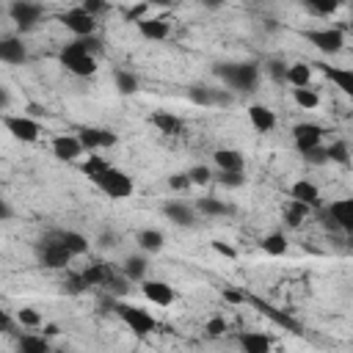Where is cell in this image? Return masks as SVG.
Instances as JSON below:
<instances>
[{
    "instance_id": "cell-41",
    "label": "cell",
    "mask_w": 353,
    "mask_h": 353,
    "mask_svg": "<svg viewBox=\"0 0 353 353\" xmlns=\"http://www.w3.org/2000/svg\"><path fill=\"white\" fill-rule=\"evenodd\" d=\"M188 176H190V185H210L215 174H212V168H210V165L196 163V165H190V168H188Z\"/></svg>"
},
{
    "instance_id": "cell-24",
    "label": "cell",
    "mask_w": 353,
    "mask_h": 353,
    "mask_svg": "<svg viewBox=\"0 0 353 353\" xmlns=\"http://www.w3.org/2000/svg\"><path fill=\"white\" fill-rule=\"evenodd\" d=\"M237 342H240V353H270L273 350V339L262 331H243Z\"/></svg>"
},
{
    "instance_id": "cell-38",
    "label": "cell",
    "mask_w": 353,
    "mask_h": 353,
    "mask_svg": "<svg viewBox=\"0 0 353 353\" xmlns=\"http://www.w3.org/2000/svg\"><path fill=\"white\" fill-rule=\"evenodd\" d=\"M17 323H19V328H41L44 325V317L33 306H22L17 312Z\"/></svg>"
},
{
    "instance_id": "cell-50",
    "label": "cell",
    "mask_w": 353,
    "mask_h": 353,
    "mask_svg": "<svg viewBox=\"0 0 353 353\" xmlns=\"http://www.w3.org/2000/svg\"><path fill=\"white\" fill-rule=\"evenodd\" d=\"M80 6H83V8H85V11H88V14L94 17V19H97V14H102V11H108V6H105L102 0H83Z\"/></svg>"
},
{
    "instance_id": "cell-14",
    "label": "cell",
    "mask_w": 353,
    "mask_h": 353,
    "mask_svg": "<svg viewBox=\"0 0 353 353\" xmlns=\"http://www.w3.org/2000/svg\"><path fill=\"white\" fill-rule=\"evenodd\" d=\"M50 149H52L55 160H61V163H74L80 154H85V149H83L77 135H55Z\"/></svg>"
},
{
    "instance_id": "cell-47",
    "label": "cell",
    "mask_w": 353,
    "mask_h": 353,
    "mask_svg": "<svg viewBox=\"0 0 353 353\" xmlns=\"http://www.w3.org/2000/svg\"><path fill=\"white\" fill-rule=\"evenodd\" d=\"M232 99L229 88H210V105H232Z\"/></svg>"
},
{
    "instance_id": "cell-52",
    "label": "cell",
    "mask_w": 353,
    "mask_h": 353,
    "mask_svg": "<svg viewBox=\"0 0 353 353\" xmlns=\"http://www.w3.org/2000/svg\"><path fill=\"white\" fill-rule=\"evenodd\" d=\"M41 334H44L47 339H52V336L61 334V328H58V323H44V325H41Z\"/></svg>"
},
{
    "instance_id": "cell-8",
    "label": "cell",
    "mask_w": 353,
    "mask_h": 353,
    "mask_svg": "<svg viewBox=\"0 0 353 353\" xmlns=\"http://www.w3.org/2000/svg\"><path fill=\"white\" fill-rule=\"evenodd\" d=\"M8 17L25 33V30H33L41 22L44 6L41 3H30V0H14V3H8Z\"/></svg>"
},
{
    "instance_id": "cell-32",
    "label": "cell",
    "mask_w": 353,
    "mask_h": 353,
    "mask_svg": "<svg viewBox=\"0 0 353 353\" xmlns=\"http://www.w3.org/2000/svg\"><path fill=\"white\" fill-rule=\"evenodd\" d=\"M259 245H262V251L268 256H284L287 254V234L284 232H270V234L262 237Z\"/></svg>"
},
{
    "instance_id": "cell-26",
    "label": "cell",
    "mask_w": 353,
    "mask_h": 353,
    "mask_svg": "<svg viewBox=\"0 0 353 353\" xmlns=\"http://www.w3.org/2000/svg\"><path fill=\"white\" fill-rule=\"evenodd\" d=\"M52 234L63 243V248H66L72 256H83V254L88 251V237L80 234V232H74V229H55Z\"/></svg>"
},
{
    "instance_id": "cell-31",
    "label": "cell",
    "mask_w": 353,
    "mask_h": 353,
    "mask_svg": "<svg viewBox=\"0 0 353 353\" xmlns=\"http://www.w3.org/2000/svg\"><path fill=\"white\" fill-rule=\"evenodd\" d=\"M229 210H232V207H229L226 201L215 199V196H201V199L196 201V212L204 215V218H221V215H226Z\"/></svg>"
},
{
    "instance_id": "cell-27",
    "label": "cell",
    "mask_w": 353,
    "mask_h": 353,
    "mask_svg": "<svg viewBox=\"0 0 353 353\" xmlns=\"http://www.w3.org/2000/svg\"><path fill=\"white\" fill-rule=\"evenodd\" d=\"M212 160H215L218 171H243L245 168V157L237 149H218L212 154Z\"/></svg>"
},
{
    "instance_id": "cell-46",
    "label": "cell",
    "mask_w": 353,
    "mask_h": 353,
    "mask_svg": "<svg viewBox=\"0 0 353 353\" xmlns=\"http://www.w3.org/2000/svg\"><path fill=\"white\" fill-rule=\"evenodd\" d=\"M146 17H149V6H146V3L130 6V8L124 11V19H127V22H141V19H146Z\"/></svg>"
},
{
    "instance_id": "cell-33",
    "label": "cell",
    "mask_w": 353,
    "mask_h": 353,
    "mask_svg": "<svg viewBox=\"0 0 353 353\" xmlns=\"http://www.w3.org/2000/svg\"><path fill=\"white\" fill-rule=\"evenodd\" d=\"M108 168H110V160H108V157H102V154H97V152H91V154H88V160L83 163V174H85L91 182H97Z\"/></svg>"
},
{
    "instance_id": "cell-34",
    "label": "cell",
    "mask_w": 353,
    "mask_h": 353,
    "mask_svg": "<svg viewBox=\"0 0 353 353\" xmlns=\"http://www.w3.org/2000/svg\"><path fill=\"white\" fill-rule=\"evenodd\" d=\"M113 83H116V91L121 97H130V94L138 91V77L132 72H127V69H116L113 72Z\"/></svg>"
},
{
    "instance_id": "cell-5",
    "label": "cell",
    "mask_w": 353,
    "mask_h": 353,
    "mask_svg": "<svg viewBox=\"0 0 353 353\" xmlns=\"http://www.w3.org/2000/svg\"><path fill=\"white\" fill-rule=\"evenodd\" d=\"M94 185H97L108 199H113V201H121V199H130V196H132V176H130L127 171L116 168V165H110Z\"/></svg>"
},
{
    "instance_id": "cell-25",
    "label": "cell",
    "mask_w": 353,
    "mask_h": 353,
    "mask_svg": "<svg viewBox=\"0 0 353 353\" xmlns=\"http://www.w3.org/2000/svg\"><path fill=\"white\" fill-rule=\"evenodd\" d=\"M146 270H149V256L146 254H130L121 262V273L130 281H138V284L146 281Z\"/></svg>"
},
{
    "instance_id": "cell-43",
    "label": "cell",
    "mask_w": 353,
    "mask_h": 353,
    "mask_svg": "<svg viewBox=\"0 0 353 353\" xmlns=\"http://www.w3.org/2000/svg\"><path fill=\"white\" fill-rule=\"evenodd\" d=\"M188 99H190L193 105L210 108V88H207V85H190V88H188Z\"/></svg>"
},
{
    "instance_id": "cell-42",
    "label": "cell",
    "mask_w": 353,
    "mask_h": 353,
    "mask_svg": "<svg viewBox=\"0 0 353 353\" xmlns=\"http://www.w3.org/2000/svg\"><path fill=\"white\" fill-rule=\"evenodd\" d=\"M218 182L223 188H243L245 185V174L243 171H218Z\"/></svg>"
},
{
    "instance_id": "cell-11",
    "label": "cell",
    "mask_w": 353,
    "mask_h": 353,
    "mask_svg": "<svg viewBox=\"0 0 353 353\" xmlns=\"http://www.w3.org/2000/svg\"><path fill=\"white\" fill-rule=\"evenodd\" d=\"M77 138L88 154L102 152V149H113L119 143V135L113 130H105V127H83V130H77Z\"/></svg>"
},
{
    "instance_id": "cell-9",
    "label": "cell",
    "mask_w": 353,
    "mask_h": 353,
    "mask_svg": "<svg viewBox=\"0 0 353 353\" xmlns=\"http://www.w3.org/2000/svg\"><path fill=\"white\" fill-rule=\"evenodd\" d=\"M3 127L11 132V138H17L22 143H36L41 138V124L36 119H30V116H22V113L19 116L6 113L3 116Z\"/></svg>"
},
{
    "instance_id": "cell-3",
    "label": "cell",
    "mask_w": 353,
    "mask_h": 353,
    "mask_svg": "<svg viewBox=\"0 0 353 353\" xmlns=\"http://www.w3.org/2000/svg\"><path fill=\"white\" fill-rule=\"evenodd\" d=\"M113 312L119 314V320H121L138 339H146L149 334H154V331L160 328L157 317H154L149 309H143V306H135V303H127V301H116V303H113Z\"/></svg>"
},
{
    "instance_id": "cell-12",
    "label": "cell",
    "mask_w": 353,
    "mask_h": 353,
    "mask_svg": "<svg viewBox=\"0 0 353 353\" xmlns=\"http://www.w3.org/2000/svg\"><path fill=\"white\" fill-rule=\"evenodd\" d=\"M325 218L342 229L345 234H353V196H345V199H334L328 207H325Z\"/></svg>"
},
{
    "instance_id": "cell-44",
    "label": "cell",
    "mask_w": 353,
    "mask_h": 353,
    "mask_svg": "<svg viewBox=\"0 0 353 353\" xmlns=\"http://www.w3.org/2000/svg\"><path fill=\"white\" fill-rule=\"evenodd\" d=\"M226 328H229V325H226V320H223L221 314L210 317V320H207V325H204V331H207V336H210V339L223 336V334H226Z\"/></svg>"
},
{
    "instance_id": "cell-6",
    "label": "cell",
    "mask_w": 353,
    "mask_h": 353,
    "mask_svg": "<svg viewBox=\"0 0 353 353\" xmlns=\"http://www.w3.org/2000/svg\"><path fill=\"white\" fill-rule=\"evenodd\" d=\"M303 39L314 50H320L323 55H336L345 47V30L342 28H312V30H303Z\"/></svg>"
},
{
    "instance_id": "cell-35",
    "label": "cell",
    "mask_w": 353,
    "mask_h": 353,
    "mask_svg": "<svg viewBox=\"0 0 353 353\" xmlns=\"http://www.w3.org/2000/svg\"><path fill=\"white\" fill-rule=\"evenodd\" d=\"M292 102L301 110H314L320 105V94L314 88H292Z\"/></svg>"
},
{
    "instance_id": "cell-51",
    "label": "cell",
    "mask_w": 353,
    "mask_h": 353,
    "mask_svg": "<svg viewBox=\"0 0 353 353\" xmlns=\"http://www.w3.org/2000/svg\"><path fill=\"white\" fill-rule=\"evenodd\" d=\"M221 295H223V301H226V303H243V301H245V295H243L240 290H232V287H226Z\"/></svg>"
},
{
    "instance_id": "cell-13",
    "label": "cell",
    "mask_w": 353,
    "mask_h": 353,
    "mask_svg": "<svg viewBox=\"0 0 353 353\" xmlns=\"http://www.w3.org/2000/svg\"><path fill=\"white\" fill-rule=\"evenodd\" d=\"M141 292L154 306H171L176 301L174 287L168 281H163V279H146V281H141Z\"/></svg>"
},
{
    "instance_id": "cell-48",
    "label": "cell",
    "mask_w": 353,
    "mask_h": 353,
    "mask_svg": "<svg viewBox=\"0 0 353 353\" xmlns=\"http://www.w3.org/2000/svg\"><path fill=\"white\" fill-rule=\"evenodd\" d=\"M210 245H212L215 254H221V256H226V259H234V256H237V251H234L229 243H223V240H212Z\"/></svg>"
},
{
    "instance_id": "cell-28",
    "label": "cell",
    "mask_w": 353,
    "mask_h": 353,
    "mask_svg": "<svg viewBox=\"0 0 353 353\" xmlns=\"http://www.w3.org/2000/svg\"><path fill=\"white\" fill-rule=\"evenodd\" d=\"M309 212H312V210H309L306 204H301V201H292V199H290V201L284 204V210H281V221L287 223V229H301V226H303V221L309 218Z\"/></svg>"
},
{
    "instance_id": "cell-23",
    "label": "cell",
    "mask_w": 353,
    "mask_h": 353,
    "mask_svg": "<svg viewBox=\"0 0 353 353\" xmlns=\"http://www.w3.org/2000/svg\"><path fill=\"white\" fill-rule=\"evenodd\" d=\"M135 243H138L141 254H146V256L149 254H160L165 248V234L160 229H154V226H146V229H141L135 234Z\"/></svg>"
},
{
    "instance_id": "cell-10",
    "label": "cell",
    "mask_w": 353,
    "mask_h": 353,
    "mask_svg": "<svg viewBox=\"0 0 353 353\" xmlns=\"http://www.w3.org/2000/svg\"><path fill=\"white\" fill-rule=\"evenodd\" d=\"M323 135H325V130H323L320 124H314V121H301V124L292 127V143H295V149H298L303 157H306L312 149L323 146Z\"/></svg>"
},
{
    "instance_id": "cell-49",
    "label": "cell",
    "mask_w": 353,
    "mask_h": 353,
    "mask_svg": "<svg viewBox=\"0 0 353 353\" xmlns=\"http://www.w3.org/2000/svg\"><path fill=\"white\" fill-rule=\"evenodd\" d=\"M306 163H312V165H323V163H328L325 146H317V149H312V152L306 154Z\"/></svg>"
},
{
    "instance_id": "cell-7",
    "label": "cell",
    "mask_w": 353,
    "mask_h": 353,
    "mask_svg": "<svg viewBox=\"0 0 353 353\" xmlns=\"http://www.w3.org/2000/svg\"><path fill=\"white\" fill-rule=\"evenodd\" d=\"M61 25L74 36V39H85V36H97V19L83 8V6H72L69 11H63Z\"/></svg>"
},
{
    "instance_id": "cell-39",
    "label": "cell",
    "mask_w": 353,
    "mask_h": 353,
    "mask_svg": "<svg viewBox=\"0 0 353 353\" xmlns=\"http://www.w3.org/2000/svg\"><path fill=\"white\" fill-rule=\"evenodd\" d=\"M85 281H83V273L80 270H66V279H63V292L66 295H80L85 292Z\"/></svg>"
},
{
    "instance_id": "cell-1",
    "label": "cell",
    "mask_w": 353,
    "mask_h": 353,
    "mask_svg": "<svg viewBox=\"0 0 353 353\" xmlns=\"http://www.w3.org/2000/svg\"><path fill=\"white\" fill-rule=\"evenodd\" d=\"M215 77H221V83L229 88V91H256L259 85V63L254 61H234V63H215Z\"/></svg>"
},
{
    "instance_id": "cell-15",
    "label": "cell",
    "mask_w": 353,
    "mask_h": 353,
    "mask_svg": "<svg viewBox=\"0 0 353 353\" xmlns=\"http://www.w3.org/2000/svg\"><path fill=\"white\" fill-rule=\"evenodd\" d=\"M290 199H292V201H301V204H306L309 210H317V207H323V196H320V188H317L312 179H295V182L290 185Z\"/></svg>"
},
{
    "instance_id": "cell-4",
    "label": "cell",
    "mask_w": 353,
    "mask_h": 353,
    "mask_svg": "<svg viewBox=\"0 0 353 353\" xmlns=\"http://www.w3.org/2000/svg\"><path fill=\"white\" fill-rule=\"evenodd\" d=\"M33 254H36V262H39L41 268H47V270H66V268H69V262L74 259L52 232H50V234H44L41 240H36Z\"/></svg>"
},
{
    "instance_id": "cell-20",
    "label": "cell",
    "mask_w": 353,
    "mask_h": 353,
    "mask_svg": "<svg viewBox=\"0 0 353 353\" xmlns=\"http://www.w3.org/2000/svg\"><path fill=\"white\" fill-rule=\"evenodd\" d=\"M135 28H138V33H141L146 41H165L168 33H171L168 19H163V17H146V19L135 22Z\"/></svg>"
},
{
    "instance_id": "cell-53",
    "label": "cell",
    "mask_w": 353,
    "mask_h": 353,
    "mask_svg": "<svg viewBox=\"0 0 353 353\" xmlns=\"http://www.w3.org/2000/svg\"><path fill=\"white\" fill-rule=\"evenodd\" d=\"M99 245H102V248H110V245H116V234H113V232H102V237H99Z\"/></svg>"
},
{
    "instance_id": "cell-55",
    "label": "cell",
    "mask_w": 353,
    "mask_h": 353,
    "mask_svg": "<svg viewBox=\"0 0 353 353\" xmlns=\"http://www.w3.org/2000/svg\"><path fill=\"white\" fill-rule=\"evenodd\" d=\"M347 33H350V36H353V22H350V25H347Z\"/></svg>"
},
{
    "instance_id": "cell-17",
    "label": "cell",
    "mask_w": 353,
    "mask_h": 353,
    "mask_svg": "<svg viewBox=\"0 0 353 353\" xmlns=\"http://www.w3.org/2000/svg\"><path fill=\"white\" fill-rule=\"evenodd\" d=\"M248 124L259 132V135H268V132H273L276 130V113L268 108V105H262V102H254V105H248Z\"/></svg>"
},
{
    "instance_id": "cell-54",
    "label": "cell",
    "mask_w": 353,
    "mask_h": 353,
    "mask_svg": "<svg viewBox=\"0 0 353 353\" xmlns=\"http://www.w3.org/2000/svg\"><path fill=\"white\" fill-rule=\"evenodd\" d=\"M0 215H3V221H11V207H8L6 201L0 204Z\"/></svg>"
},
{
    "instance_id": "cell-40",
    "label": "cell",
    "mask_w": 353,
    "mask_h": 353,
    "mask_svg": "<svg viewBox=\"0 0 353 353\" xmlns=\"http://www.w3.org/2000/svg\"><path fill=\"white\" fill-rule=\"evenodd\" d=\"M303 8L309 14H317V17H331V14L339 11V3H331V0H309V3H303Z\"/></svg>"
},
{
    "instance_id": "cell-29",
    "label": "cell",
    "mask_w": 353,
    "mask_h": 353,
    "mask_svg": "<svg viewBox=\"0 0 353 353\" xmlns=\"http://www.w3.org/2000/svg\"><path fill=\"white\" fill-rule=\"evenodd\" d=\"M17 353H52V345L44 334H22L17 339Z\"/></svg>"
},
{
    "instance_id": "cell-30",
    "label": "cell",
    "mask_w": 353,
    "mask_h": 353,
    "mask_svg": "<svg viewBox=\"0 0 353 353\" xmlns=\"http://www.w3.org/2000/svg\"><path fill=\"white\" fill-rule=\"evenodd\" d=\"M312 63H303V61H295V63H290V69H287V83L292 85V88H312Z\"/></svg>"
},
{
    "instance_id": "cell-22",
    "label": "cell",
    "mask_w": 353,
    "mask_h": 353,
    "mask_svg": "<svg viewBox=\"0 0 353 353\" xmlns=\"http://www.w3.org/2000/svg\"><path fill=\"white\" fill-rule=\"evenodd\" d=\"M0 61L3 63H11V66L28 61V50H25V44H22L19 36H3L0 39Z\"/></svg>"
},
{
    "instance_id": "cell-37",
    "label": "cell",
    "mask_w": 353,
    "mask_h": 353,
    "mask_svg": "<svg viewBox=\"0 0 353 353\" xmlns=\"http://www.w3.org/2000/svg\"><path fill=\"white\" fill-rule=\"evenodd\" d=\"M287 69H290V63H284V61H279V58L265 61V72H268V77H270L273 83H279V85H287Z\"/></svg>"
},
{
    "instance_id": "cell-45",
    "label": "cell",
    "mask_w": 353,
    "mask_h": 353,
    "mask_svg": "<svg viewBox=\"0 0 353 353\" xmlns=\"http://www.w3.org/2000/svg\"><path fill=\"white\" fill-rule=\"evenodd\" d=\"M168 188L171 190H188V188H193L190 185V176H188V171H176V174H168Z\"/></svg>"
},
{
    "instance_id": "cell-16",
    "label": "cell",
    "mask_w": 353,
    "mask_h": 353,
    "mask_svg": "<svg viewBox=\"0 0 353 353\" xmlns=\"http://www.w3.org/2000/svg\"><path fill=\"white\" fill-rule=\"evenodd\" d=\"M312 66H317L325 74V80H331L345 97L353 99V69H347V66H331V63H312Z\"/></svg>"
},
{
    "instance_id": "cell-36",
    "label": "cell",
    "mask_w": 353,
    "mask_h": 353,
    "mask_svg": "<svg viewBox=\"0 0 353 353\" xmlns=\"http://www.w3.org/2000/svg\"><path fill=\"white\" fill-rule=\"evenodd\" d=\"M325 154H328V163H339V165H347L350 163V149L345 141H331L325 146Z\"/></svg>"
},
{
    "instance_id": "cell-21",
    "label": "cell",
    "mask_w": 353,
    "mask_h": 353,
    "mask_svg": "<svg viewBox=\"0 0 353 353\" xmlns=\"http://www.w3.org/2000/svg\"><path fill=\"white\" fill-rule=\"evenodd\" d=\"M83 273V281H85V287H108L119 273L113 270V265H108V262H91L85 270H80Z\"/></svg>"
},
{
    "instance_id": "cell-2",
    "label": "cell",
    "mask_w": 353,
    "mask_h": 353,
    "mask_svg": "<svg viewBox=\"0 0 353 353\" xmlns=\"http://www.w3.org/2000/svg\"><path fill=\"white\" fill-rule=\"evenodd\" d=\"M58 63H61L69 74H74V77H91V74L97 72V55H91L80 39H72V41H66V44L61 47Z\"/></svg>"
},
{
    "instance_id": "cell-18",
    "label": "cell",
    "mask_w": 353,
    "mask_h": 353,
    "mask_svg": "<svg viewBox=\"0 0 353 353\" xmlns=\"http://www.w3.org/2000/svg\"><path fill=\"white\" fill-rule=\"evenodd\" d=\"M149 124H152L160 135H165V138L182 135V130H185V121H182L176 113H168V110H154V113L149 116Z\"/></svg>"
},
{
    "instance_id": "cell-19",
    "label": "cell",
    "mask_w": 353,
    "mask_h": 353,
    "mask_svg": "<svg viewBox=\"0 0 353 353\" xmlns=\"http://www.w3.org/2000/svg\"><path fill=\"white\" fill-rule=\"evenodd\" d=\"M163 215H165L171 223L182 226V229H188V226L196 223V207H190V204H185V201H176V199H171V201L163 204Z\"/></svg>"
}]
</instances>
